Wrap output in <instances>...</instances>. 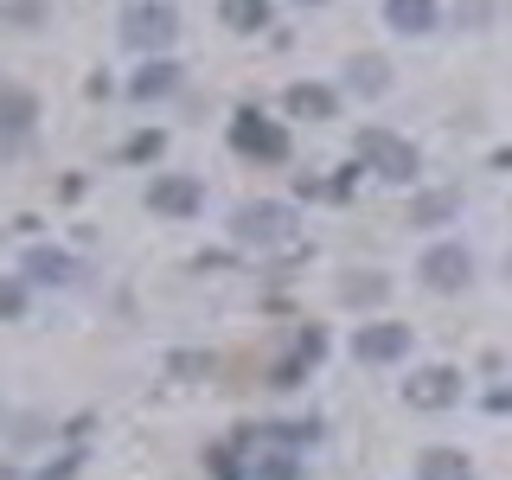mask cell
<instances>
[{
  "label": "cell",
  "instance_id": "22",
  "mask_svg": "<svg viewBox=\"0 0 512 480\" xmlns=\"http://www.w3.org/2000/svg\"><path fill=\"white\" fill-rule=\"evenodd\" d=\"M160 148H167V135H160V128H154V135H135V141H128V160H154Z\"/></svg>",
  "mask_w": 512,
  "mask_h": 480
},
{
  "label": "cell",
  "instance_id": "24",
  "mask_svg": "<svg viewBox=\"0 0 512 480\" xmlns=\"http://www.w3.org/2000/svg\"><path fill=\"white\" fill-rule=\"evenodd\" d=\"M77 474V455H64V461H52V468H45V474H32V480H71Z\"/></svg>",
  "mask_w": 512,
  "mask_h": 480
},
{
  "label": "cell",
  "instance_id": "9",
  "mask_svg": "<svg viewBox=\"0 0 512 480\" xmlns=\"http://www.w3.org/2000/svg\"><path fill=\"white\" fill-rule=\"evenodd\" d=\"M39 122V96L20 84H0V141H26Z\"/></svg>",
  "mask_w": 512,
  "mask_h": 480
},
{
  "label": "cell",
  "instance_id": "20",
  "mask_svg": "<svg viewBox=\"0 0 512 480\" xmlns=\"http://www.w3.org/2000/svg\"><path fill=\"white\" fill-rule=\"evenodd\" d=\"M26 314V288L13 276H0V320H20Z\"/></svg>",
  "mask_w": 512,
  "mask_h": 480
},
{
  "label": "cell",
  "instance_id": "28",
  "mask_svg": "<svg viewBox=\"0 0 512 480\" xmlns=\"http://www.w3.org/2000/svg\"><path fill=\"white\" fill-rule=\"evenodd\" d=\"M301 7H327V0H301Z\"/></svg>",
  "mask_w": 512,
  "mask_h": 480
},
{
  "label": "cell",
  "instance_id": "5",
  "mask_svg": "<svg viewBox=\"0 0 512 480\" xmlns=\"http://www.w3.org/2000/svg\"><path fill=\"white\" fill-rule=\"evenodd\" d=\"M436 295H455V288H468V276H474V256L461 250V244H436L423 256V269H416Z\"/></svg>",
  "mask_w": 512,
  "mask_h": 480
},
{
  "label": "cell",
  "instance_id": "7",
  "mask_svg": "<svg viewBox=\"0 0 512 480\" xmlns=\"http://www.w3.org/2000/svg\"><path fill=\"white\" fill-rule=\"evenodd\" d=\"M404 397H410V410H448L461 397V378L448 372V365H423V372L404 384Z\"/></svg>",
  "mask_w": 512,
  "mask_h": 480
},
{
  "label": "cell",
  "instance_id": "19",
  "mask_svg": "<svg viewBox=\"0 0 512 480\" xmlns=\"http://www.w3.org/2000/svg\"><path fill=\"white\" fill-rule=\"evenodd\" d=\"M0 20H7V26H39L45 20V0H7V7H0Z\"/></svg>",
  "mask_w": 512,
  "mask_h": 480
},
{
  "label": "cell",
  "instance_id": "17",
  "mask_svg": "<svg viewBox=\"0 0 512 480\" xmlns=\"http://www.w3.org/2000/svg\"><path fill=\"white\" fill-rule=\"evenodd\" d=\"M173 84H180V64H173V58H148V71L135 77V96H141V103H154V96H167Z\"/></svg>",
  "mask_w": 512,
  "mask_h": 480
},
{
  "label": "cell",
  "instance_id": "6",
  "mask_svg": "<svg viewBox=\"0 0 512 480\" xmlns=\"http://www.w3.org/2000/svg\"><path fill=\"white\" fill-rule=\"evenodd\" d=\"M148 205L160 218H192L205 205V186L192 180V173H160V180L148 186Z\"/></svg>",
  "mask_w": 512,
  "mask_h": 480
},
{
  "label": "cell",
  "instance_id": "3",
  "mask_svg": "<svg viewBox=\"0 0 512 480\" xmlns=\"http://www.w3.org/2000/svg\"><path fill=\"white\" fill-rule=\"evenodd\" d=\"M359 160L378 173V180H391V186L416 180V148H410V141H397L391 128H359Z\"/></svg>",
  "mask_w": 512,
  "mask_h": 480
},
{
  "label": "cell",
  "instance_id": "14",
  "mask_svg": "<svg viewBox=\"0 0 512 480\" xmlns=\"http://www.w3.org/2000/svg\"><path fill=\"white\" fill-rule=\"evenodd\" d=\"M218 20L231 32H263L269 26V0H218Z\"/></svg>",
  "mask_w": 512,
  "mask_h": 480
},
{
  "label": "cell",
  "instance_id": "21",
  "mask_svg": "<svg viewBox=\"0 0 512 480\" xmlns=\"http://www.w3.org/2000/svg\"><path fill=\"white\" fill-rule=\"evenodd\" d=\"M320 352H327V333H320V327H301L295 359H301V365H320Z\"/></svg>",
  "mask_w": 512,
  "mask_h": 480
},
{
  "label": "cell",
  "instance_id": "12",
  "mask_svg": "<svg viewBox=\"0 0 512 480\" xmlns=\"http://www.w3.org/2000/svg\"><path fill=\"white\" fill-rule=\"evenodd\" d=\"M26 276L32 282H45V288H58V282H71L77 276V263H71V256H64V250H26Z\"/></svg>",
  "mask_w": 512,
  "mask_h": 480
},
{
  "label": "cell",
  "instance_id": "13",
  "mask_svg": "<svg viewBox=\"0 0 512 480\" xmlns=\"http://www.w3.org/2000/svg\"><path fill=\"white\" fill-rule=\"evenodd\" d=\"M384 295H391V282L372 276V269H352V276L340 282V301H346V308H378Z\"/></svg>",
  "mask_w": 512,
  "mask_h": 480
},
{
  "label": "cell",
  "instance_id": "2",
  "mask_svg": "<svg viewBox=\"0 0 512 480\" xmlns=\"http://www.w3.org/2000/svg\"><path fill=\"white\" fill-rule=\"evenodd\" d=\"M122 39L135 45V52H167L173 39H180V13L167 7V0H141V7H128L122 13Z\"/></svg>",
  "mask_w": 512,
  "mask_h": 480
},
{
  "label": "cell",
  "instance_id": "23",
  "mask_svg": "<svg viewBox=\"0 0 512 480\" xmlns=\"http://www.w3.org/2000/svg\"><path fill=\"white\" fill-rule=\"evenodd\" d=\"M314 436H320L314 423H282V442H288V448H301V442H314Z\"/></svg>",
  "mask_w": 512,
  "mask_h": 480
},
{
  "label": "cell",
  "instance_id": "16",
  "mask_svg": "<svg viewBox=\"0 0 512 480\" xmlns=\"http://www.w3.org/2000/svg\"><path fill=\"white\" fill-rule=\"evenodd\" d=\"M346 84L365 90V96H384V90H391V64H384V58H352L346 64Z\"/></svg>",
  "mask_w": 512,
  "mask_h": 480
},
{
  "label": "cell",
  "instance_id": "25",
  "mask_svg": "<svg viewBox=\"0 0 512 480\" xmlns=\"http://www.w3.org/2000/svg\"><path fill=\"white\" fill-rule=\"evenodd\" d=\"M276 384L288 391V384H301V359H288V365H276Z\"/></svg>",
  "mask_w": 512,
  "mask_h": 480
},
{
  "label": "cell",
  "instance_id": "26",
  "mask_svg": "<svg viewBox=\"0 0 512 480\" xmlns=\"http://www.w3.org/2000/svg\"><path fill=\"white\" fill-rule=\"evenodd\" d=\"M263 480H295V468H288V461H269V468H256Z\"/></svg>",
  "mask_w": 512,
  "mask_h": 480
},
{
  "label": "cell",
  "instance_id": "27",
  "mask_svg": "<svg viewBox=\"0 0 512 480\" xmlns=\"http://www.w3.org/2000/svg\"><path fill=\"white\" fill-rule=\"evenodd\" d=\"M493 410H512V391H493Z\"/></svg>",
  "mask_w": 512,
  "mask_h": 480
},
{
  "label": "cell",
  "instance_id": "18",
  "mask_svg": "<svg viewBox=\"0 0 512 480\" xmlns=\"http://www.w3.org/2000/svg\"><path fill=\"white\" fill-rule=\"evenodd\" d=\"M455 212H461V192H423L410 205V224H448Z\"/></svg>",
  "mask_w": 512,
  "mask_h": 480
},
{
  "label": "cell",
  "instance_id": "1",
  "mask_svg": "<svg viewBox=\"0 0 512 480\" xmlns=\"http://www.w3.org/2000/svg\"><path fill=\"white\" fill-rule=\"evenodd\" d=\"M231 237H237L244 250H295V212H288V205H276V199L237 205Z\"/></svg>",
  "mask_w": 512,
  "mask_h": 480
},
{
  "label": "cell",
  "instance_id": "4",
  "mask_svg": "<svg viewBox=\"0 0 512 480\" xmlns=\"http://www.w3.org/2000/svg\"><path fill=\"white\" fill-rule=\"evenodd\" d=\"M231 148H237V154H250V160H269V167H276V160H288V135H282L276 122H263L256 109H237V122H231Z\"/></svg>",
  "mask_w": 512,
  "mask_h": 480
},
{
  "label": "cell",
  "instance_id": "15",
  "mask_svg": "<svg viewBox=\"0 0 512 480\" xmlns=\"http://www.w3.org/2000/svg\"><path fill=\"white\" fill-rule=\"evenodd\" d=\"M416 480H468V455L461 448H429L416 461Z\"/></svg>",
  "mask_w": 512,
  "mask_h": 480
},
{
  "label": "cell",
  "instance_id": "8",
  "mask_svg": "<svg viewBox=\"0 0 512 480\" xmlns=\"http://www.w3.org/2000/svg\"><path fill=\"white\" fill-rule=\"evenodd\" d=\"M352 352H359L365 365H391L410 352V327H397V320H378V327H359V340H352Z\"/></svg>",
  "mask_w": 512,
  "mask_h": 480
},
{
  "label": "cell",
  "instance_id": "10",
  "mask_svg": "<svg viewBox=\"0 0 512 480\" xmlns=\"http://www.w3.org/2000/svg\"><path fill=\"white\" fill-rule=\"evenodd\" d=\"M384 20H391V32H404V39H423L436 26V0H384Z\"/></svg>",
  "mask_w": 512,
  "mask_h": 480
},
{
  "label": "cell",
  "instance_id": "11",
  "mask_svg": "<svg viewBox=\"0 0 512 480\" xmlns=\"http://www.w3.org/2000/svg\"><path fill=\"white\" fill-rule=\"evenodd\" d=\"M333 90L327 84H288V116H301V122H327L333 116Z\"/></svg>",
  "mask_w": 512,
  "mask_h": 480
}]
</instances>
